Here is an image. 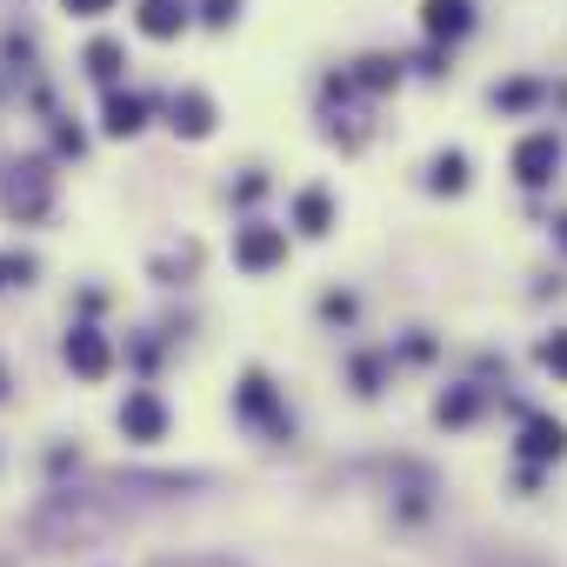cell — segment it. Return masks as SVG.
Masks as SVG:
<instances>
[{
    "label": "cell",
    "instance_id": "obj_21",
    "mask_svg": "<svg viewBox=\"0 0 567 567\" xmlns=\"http://www.w3.org/2000/svg\"><path fill=\"white\" fill-rule=\"evenodd\" d=\"M534 368H540V374H554V381L567 388V328H547V334L534 341Z\"/></svg>",
    "mask_w": 567,
    "mask_h": 567
},
{
    "label": "cell",
    "instance_id": "obj_18",
    "mask_svg": "<svg viewBox=\"0 0 567 567\" xmlns=\"http://www.w3.org/2000/svg\"><path fill=\"white\" fill-rule=\"evenodd\" d=\"M401 81H408V61L401 54H361L354 61V87L361 94H394Z\"/></svg>",
    "mask_w": 567,
    "mask_h": 567
},
{
    "label": "cell",
    "instance_id": "obj_20",
    "mask_svg": "<svg viewBox=\"0 0 567 567\" xmlns=\"http://www.w3.org/2000/svg\"><path fill=\"white\" fill-rule=\"evenodd\" d=\"M147 274L161 280V288H187V280L200 274V240H187L181 254H161V260H147Z\"/></svg>",
    "mask_w": 567,
    "mask_h": 567
},
{
    "label": "cell",
    "instance_id": "obj_29",
    "mask_svg": "<svg viewBox=\"0 0 567 567\" xmlns=\"http://www.w3.org/2000/svg\"><path fill=\"white\" fill-rule=\"evenodd\" d=\"M61 8H68V14H81V21H94V14H107V8H114V0H61Z\"/></svg>",
    "mask_w": 567,
    "mask_h": 567
},
{
    "label": "cell",
    "instance_id": "obj_15",
    "mask_svg": "<svg viewBox=\"0 0 567 567\" xmlns=\"http://www.w3.org/2000/svg\"><path fill=\"white\" fill-rule=\"evenodd\" d=\"M388 374H394V348H354V354H348V388H354L361 401H381Z\"/></svg>",
    "mask_w": 567,
    "mask_h": 567
},
{
    "label": "cell",
    "instance_id": "obj_22",
    "mask_svg": "<svg viewBox=\"0 0 567 567\" xmlns=\"http://www.w3.org/2000/svg\"><path fill=\"white\" fill-rule=\"evenodd\" d=\"M321 321H328V328H354V321H361V301H354L348 288H328V295H321Z\"/></svg>",
    "mask_w": 567,
    "mask_h": 567
},
{
    "label": "cell",
    "instance_id": "obj_30",
    "mask_svg": "<svg viewBox=\"0 0 567 567\" xmlns=\"http://www.w3.org/2000/svg\"><path fill=\"white\" fill-rule=\"evenodd\" d=\"M554 247H560V254H567V207H560V214H554Z\"/></svg>",
    "mask_w": 567,
    "mask_h": 567
},
{
    "label": "cell",
    "instance_id": "obj_11",
    "mask_svg": "<svg viewBox=\"0 0 567 567\" xmlns=\"http://www.w3.org/2000/svg\"><path fill=\"white\" fill-rule=\"evenodd\" d=\"M427 194H441V200H461L467 187H474V161H467V147H441V154H427V181H421Z\"/></svg>",
    "mask_w": 567,
    "mask_h": 567
},
{
    "label": "cell",
    "instance_id": "obj_14",
    "mask_svg": "<svg viewBox=\"0 0 567 567\" xmlns=\"http://www.w3.org/2000/svg\"><path fill=\"white\" fill-rule=\"evenodd\" d=\"M288 227H295L301 240H328V234H334V194H328V187H301Z\"/></svg>",
    "mask_w": 567,
    "mask_h": 567
},
{
    "label": "cell",
    "instance_id": "obj_17",
    "mask_svg": "<svg viewBox=\"0 0 567 567\" xmlns=\"http://www.w3.org/2000/svg\"><path fill=\"white\" fill-rule=\"evenodd\" d=\"M141 127H147V101L107 87V101H101V134H107V141H134Z\"/></svg>",
    "mask_w": 567,
    "mask_h": 567
},
{
    "label": "cell",
    "instance_id": "obj_8",
    "mask_svg": "<svg viewBox=\"0 0 567 567\" xmlns=\"http://www.w3.org/2000/svg\"><path fill=\"white\" fill-rule=\"evenodd\" d=\"M434 494H441V474L427 461H394V514L408 527H421L434 514Z\"/></svg>",
    "mask_w": 567,
    "mask_h": 567
},
{
    "label": "cell",
    "instance_id": "obj_12",
    "mask_svg": "<svg viewBox=\"0 0 567 567\" xmlns=\"http://www.w3.org/2000/svg\"><path fill=\"white\" fill-rule=\"evenodd\" d=\"M547 94H554L547 81L514 74V81H494V87H487V107H494V114H540V107H547Z\"/></svg>",
    "mask_w": 567,
    "mask_h": 567
},
{
    "label": "cell",
    "instance_id": "obj_4",
    "mask_svg": "<svg viewBox=\"0 0 567 567\" xmlns=\"http://www.w3.org/2000/svg\"><path fill=\"white\" fill-rule=\"evenodd\" d=\"M61 361H68V374H74V381L101 388V381L114 374V334H107V328H94V321H74V328H68V341H61Z\"/></svg>",
    "mask_w": 567,
    "mask_h": 567
},
{
    "label": "cell",
    "instance_id": "obj_27",
    "mask_svg": "<svg viewBox=\"0 0 567 567\" xmlns=\"http://www.w3.org/2000/svg\"><path fill=\"white\" fill-rule=\"evenodd\" d=\"M260 194H267V174L254 167V174H240V187H234V207H254Z\"/></svg>",
    "mask_w": 567,
    "mask_h": 567
},
{
    "label": "cell",
    "instance_id": "obj_24",
    "mask_svg": "<svg viewBox=\"0 0 567 567\" xmlns=\"http://www.w3.org/2000/svg\"><path fill=\"white\" fill-rule=\"evenodd\" d=\"M34 274H41L34 254H8V288H34Z\"/></svg>",
    "mask_w": 567,
    "mask_h": 567
},
{
    "label": "cell",
    "instance_id": "obj_10",
    "mask_svg": "<svg viewBox=\"0 0 567 567\" xmlns=\"http://www.w3.org/2000/svg\"><path fill=\"white\" fill-rule=\"evenodd\" d=\"M481 28V14H474V0H421V34L427 41H467Z\"/></svg>",
    "mask_w": 567,
    "mask_h": 567
},
{
    "label": "cell",
    "instance_id": "obj_7",
    "mask_svg": "<svg viewBox=\"0 0 567 567\" xmlns=\"http://www.w3.org/2000/svg\"><path fill=\"white\" fill-rule=\"evenodd\" d=\"M114 421H121V434H127L134 447H161L174 414H167V401H161L154 388H127V401H121V414H114Z\"/></svg>",
    "mask_w": 567,
    "mask_h": 567
},
{
    "label": "cell",
    "instance_id": "obj_2",
    "mask_svg": "<svg viewBox=\"0 0 567 567\" xmlns=\"http://www.w3.org/2000/svg\"><path fill=\"white\" fill-rule=\"evenodd\" d=\"M0 207H8V220H21V227L48 220L54 214V174H48V161H21V167L0 174Z\"/></svg>",
    "mask_w": 567,
    "mask_h": 567
},
{
    "label": "cell",
    "instance_id": "obj_1",
    "mask_svg": "<svg viewBox=\"0 0 567 567\" xmlns=\"http://www.w3.org/2000/svg\"><path fill=\"white\" fill-rule=\"evenodd\" d=\"M234 421L254 427V434H267L274 447L295 441V414H288V401H280V388H274L267 368H240V381H234Z\"/></svg>",
    "mask_w": 567,
    "mask_h": 567
},
{
    "label": "cell",
    "instance_id": "obj_6",
    "mask_svg": "<svg viewBox=\"0 0 567 567\" xmlns=\"http://www.w3.org/2000/svg\"><path fill=\"white\" fill-rule=\"evenodd\" d=\"M514 461H527V467H560V461H567V421H560V414H520Z\"/></svg>",
    "mask_w": 567,
    "mask_h": 567
},
{
    "label": "cell",
    "instance_id": "obj_23",
    "mask_svg": "<svg viewBox=\"0 0 567 567\" xmlns=\"http://www.w3.org/2000/svg\"><path fill=\"white\" fill-rule=\"evenodd\" d=\"M434 354H441V341H434V334H427V328H408V341H401V348H394V361H414V368H427V361H434Z\"/></svg>",
    "mask_w": 567,
    "mask_h": 567
},
{
    "label": "cell",
    "instance_id": "obj_26",
    "mask_svg": "<svg viewBox=\"0 0 567 567\" xmlns=\"http://www.w3.org/2000/svg\"><path fill=\"white\" fill-rule=\"evenodd\" d=\"M54 154H74V161H81V154H87V134L61 121V127H54Z\"/></svg>",
    "mask_w": 567,
    "mask_h": 567
},
{
    "label": "cell",
    "instance_id": "obj_19",
    "mask_svg": "<svg viewBox=\"0 0 567 567\" xmlns=\"http://www.w3.org/2000/svg\"><path fill=\"white\" fill-rule=\"evenodd\" d=\"M81 68H87V81H101V87H114L121 81V68H127V48L121 41H87V54H81Z\"/></svg>",
    "mask_w": 567,
    "mask_h": 567
},
{
    "label": "cell",
    "instance_id": "obj_5",
    "mask_svg": "<svg viewBox=\"0 0 567 567\" xmlns=\"http://www.w3.org/2000/svg\"><path fill=\"white\" fill-rule=\"evenodd\" d=\"M280 260H288V227H274V220H240L234 227V267L240 274H274Z\"/></svg>",
    "mask_w": 567,
    "mask_h": 567
},
{
    "label": "cell",
    "instance_id": "obj_25",
    "mask_svg": "<svg viewBox=\"0 0 567 567\" xmlns=\"http://www.w3.org/2000/svg\"><path fill=\"white\" fill-rule=\"evenodd\" d=\"M234 14H240V0H200V21L207 28H234Z\"/></svg>",
    "mask_w": 567,
    "mask_h": 567
},
{
    "label": "cell",
    "instance_id": "obj_32",
    "mask_svg": "<svg viewBox=\"0 0 567 567\" xmlns=\"http://www.w3.org/2000/svg\"><path fill=\"white\" fill-rule=\"evenodd\" d=\"M0 401H8V368H0Z\"/></svg>",
    "mask_w": 567,
    "mask_h": 567
},
{
    "label": "cell",
    "instance_id": "obj_16",
    "mask_svg": "<svg viewBox=\"0 0 567 567\" xmlns=\"http://www.w3.org/2000/svg\"><path fill=\"white\" fill-rule=\"evenodd\" d=\"M187 21H194L187 0H141V14H134V28H141L147 41H181Z\"/></svg>",
    "mask_w": 567,
    "mask_h": 567
},
{
    "label": "cell",
    "instance_id": "obj_3",
    "mask_svg": "<svg viewBox=\"0 0 567 567\" xmlns=\"http://www.w3.org/2000/svg\"><path fill=\"white\" fill-rule=\"evenodd\" d=\"M560 161H567V147H560V134H554V127H534V134H520V141L507 147V174H514V187H527V194L554 187Z\"/></svg>",
    "mask_w": 567,
    "mask_h": 567
},
{
    "label": "cell",
    "instance_id": "obj_31",
    "mask_svg": "<svg viewBox=\"0 0 567 567\" xmlns=\"http://www.w3.org/2000/svg\"><path fill=\"white\" fill-rule=\"evenodd\" d=\"M0 288H8V254H0Z\"/></svg>",
    "mask_w": 567,
    "mask_h": 567
},
{
    "label": "cell",
    "instance_id": "obj_13",
    "mask_svg": "<svg viewBox=\"0 0 567 567\" xmlns=\"http://www.w3.org/2000/svg\"><path fill=\"white\" fill-rule=\"evenodd\" d=\"M167 121H174V134H181V141H207L220 114H214V101H207L200 87H181V94L167 101Z\"/></svg>",
    "mask_w": 567,
    "mask_h": 567
},
{
    "label": "cell",
    "instance_id": "obj_28",
    "mask_svg": "<svg viewBox=\"0 0 567 567\" xmlns=\"http://www.w3.org/2000/svg\"><path fill=\"white\" fill-rule=\"evenodd\" d=\"M154 567H234V554H181V560H154Z\"/></svg>",
    "mask_w": 567,
    "mask_h": 567
},
{
    "label": "cell",
    "instance_id": "obj_9",
    "mask_svg": "<svg viewBox=\"0 0 567 567\" xmlns=\"http://www.w3.org/2000/svg\"><path fill=\"white\" fill-rule=\"evenodd\" d=\"M487 394H494V388H481V381H454V388H441V394H434V427L467 434V427L487 414Z\"/></svg>",
    "mask_w": 567,
    "mask_h": 567
}]
</instances>
